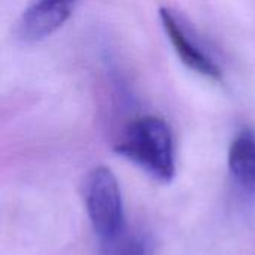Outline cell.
Segmentation results:
<instances>
[{
	"mask_svg": "<svg viewBox=\"0 0 255 255\" xmlns=\"http://www.w3.org/2000/svg\"><path fill=\"white\" fill-rule=\"evenodd\" d=\"M78 0H30L22 10L16 34L25 43H37L57 30L72 16Z\"/></svg>",
	"mask_w": 255,
	"mask_h": 255,
	"instance_id": "cell-4",
	"label": "cell"
},
{
	"mask_svg": "<svg viewBox=\"0 0 255 255\" xmlns=\"http://www.w3.org/2000/svg\"><path fill=\"white\" fill-rule=\"evenodd\" d=\"M114 149L160 182L169 184L175 178L173 136L169 124L160 117L145 115L131 121Z\"/></svg>",
	"mask_w": 255,
	"mask_h": 255,
	"instance_id": "cell-1",
	"label": "cell"
},
{
	"mask_svg": "<svg viewBox=\"0 0 255 255\" xmlns=\"http://www.w3.org/2000/svg\"><path fill=\"white\" fill-rule=\"evenodd\" d=\"M84 199L93 229L103 242L126 230L121 190L109 167L97 166L88 173L84 184Z\"/></svg>",
	"mask_w": 255,
	"mask_h": 255,
	"instance_id": "cell-2",
	"label": "cell"
},
{
	"mask_svg": "<svg viewBox=\"0 0 255 255\" xmlns=\"http://www.w3.org/2000/svg\"><path fill=\"white\" fill-rule=\"evenodd\" d=\"M229 169L235 181L245 190H255V131L242 130L230 145Z\"/></svg>",
	"mask_w": 255,
	"mask_h": 255,
	"instance_id": "cell-5",
	"label": "cell"
},
{
	"mask_svg": "<svg viewBox=\"0 0 255 255\" xmlns=\"http://www.w3.org/2000/svg\"><path fill=\"white\" fill-rule=\"evenodd\" d=\"M103 255H152V245L146 235L130 233L126 229L117 238L105 242Z\"/></svg>",
	"mask_w": 255,
	"mask_h": 255,
	"instance_id": "cell-6",
	"label": "cell"
},
{
	"mask_svg": "<svg viewBox=\"0 0 255 255\" xmlns=\"http://www.w3.org/2000/svg\"><path fill=\"white\" fill-rule=\"evenodd\" d=\"M160 21L179 60L194 73L214 81H223V69L190 34L182 19L170 7H160Z\"/></svg>",
	"mask_w": 255,
	"mask_h": 255,
	"instance_id": "cell-3",
	"label": "cell"
}]
</instances>
